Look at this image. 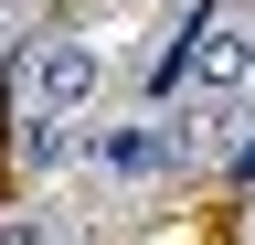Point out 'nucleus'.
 <instances>
[{
    "label": "nucleus",
    "instance_id": "obj_3",
    "mask_svg": "<svg viewBox=\"0 0 255 245\" xmlns=\"http://www.w3.org/2000/svg\"><path fill=\"white\" fill-rule=\"evenodd\" d=\"M11 149H21V171H53L64 149H75V117H32V107H21V117H11Z\"/></svg>",
    "mask_w": 255,
    "mask_h": 245
},
{
    "label": "nucleus",
    "instance_id": "obj_5",
    "mask_svg": "<svg viewBox=\"0 0 255 245\" xmlns=\"http://www.w3.org/2000/svg\"><path fill=\"white\" fill-rule=\"evenodd\" d=\"M117 11H138V0H117Z\"/></svg>",
    "mask_w": 255,
    "mask_h": 245
},
{
    "label": "nucleus",
    "instance_id": "obj_1",
    "mask_svg": "<svg viewBox=\"0 0 255 245\" xmlns=\"http://www.w3.org/2000/svg\"><path fill=\"white\" fill-rule=\"evenodd\" d=\"M107 96V64H96L85 32H32L21 43V107L32 117H85Z\"/></svg>",
    "mask_w": 255,
    "mask_h": 245
},
{
    "label": "nucleus",
    "instance_id": "obj_2",
    "mask_svg": "<svg viewBox=\"0 0 255 245\" xmlns=\"http://www.w3.org/2000/svg\"><path fill=\"white\" fill-rule=\"evenodd\" d=\"M85 149H96V171H107V181H170V171L191 160L170 117H117V128H96Z\"/></svg>",
    "mask_w": 255,
    "mask_h": 245
},
{
    "label": "nucleus",
    "instance_id": "obj_4",
    "mask_svg": "<svg viewBox=\"0 0 255 245\" xmlns=\"http://www.w3.org/2000/svg\"><path fill=\"white\" fill-rule=\"evenodd\" d=\"M0 245H75V235H64L43 203H11V213H0Z\"/></svg>",
    "mask_w": 255,
    "mask_h": 245
}]
</instances>
